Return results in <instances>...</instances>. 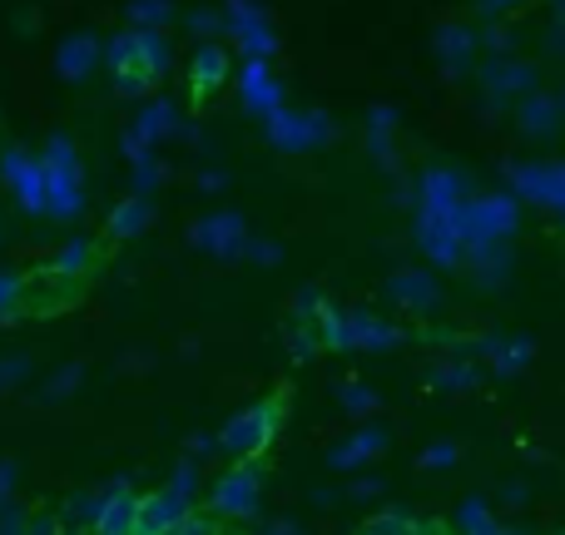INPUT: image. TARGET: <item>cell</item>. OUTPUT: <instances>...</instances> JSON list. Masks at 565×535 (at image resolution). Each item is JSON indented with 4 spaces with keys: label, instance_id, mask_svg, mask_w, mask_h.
<instances>
[{
    "label": "cell",
    "instance_id": "6da1fadb",
    "mask_svg": "<svg viewBox=\"0 0 565 535\" xmlns=\"http://www.w3.org/2000/svg\"><path fill=\"white\" fill-rule=\"evenodd\" d=\"M312 328H318L322 352H397L407 342L397 322H382L367 308H332L328 298L312 312Z\"/></svg>",
    "mask_w": 565,
    "mask_h": 535
},
{
    "label": "cell",
    "instance_id": "7a4b0ae2",
    "mask_svg": "<svg viewBox=\"0 0 565 535\" xmlns=\"http://www.w3.org/2000/svg\"><path fill=\"white\" fill-rule=\"evenodd\" d=\"M451 224L461 234V248H481V244H511L521 228V204L516 194H461L451 208Z\"/></svg>",
    "mask_w": 565,
    "mask_h": 535
},
{
    "label": "cell",
    "instance_id": "3957f363",
    "mask_svg": "<svg viewBox=\"0 0 565 535\" xmlns=\"http://www.w3.org/2000/svg\"><path fill=\"white\" fill-rule=\"evenodd\" d=\"M109 65H115V85L125 95H139V89H154L169 69V45L159 30H125L119 40H109Z\"/></svg>",
    "mask_w": 565,
    "mask_h": 535
},
{
    "label": "cell",
    "instance_id": "277c9868",
    "mask_svg": "<svg viewBox=\"0 0 565 535\" xmlns=\"http://www.w3.org/2000/svg\"><path fill=\"white\" fill-rule=\"evenodd\" d=\"M209 511L214 521H254L264 511V457H238V467L209 486Z\"/></svg>",
    "mask_w": 565,
    "mask_h": 535
},
{
    "label": "cell",
    "instance_id": "5b68a950",
    "mask_svg": "<svg viewBox=\"0 0 565 535\" xmlns=\"http://www.w3.org/2000/svg\"><path fill=\"white\" fill-rule=\"evenodd\" d=\"M507 189L565 224V159H511Z\"/></svg>",
    "mask_w": 565,
    "mask_h": 535
},
{
    "label": "cell",
    "instance_id": "8992f818",
    "mask_svg": "<svg viewBox=\"0 0 565 535\" xmlns=\"http://www.w3.org/2000/svg\"><path fill=\"white\" fill-rule=\"evenodd\" d=\"M264 129H268V145L282 149V154H312V149H322L338 135L328 109H288V105H278L264 119Z\"/></svg>",
    "mask_w": 565,
    "mask_h": 535
},
{
    "label": "cell",
    "instance_id": "52a82bcc",
    "mask_svg": "<svg viewBox=\"0 0 565 535\" xmlns=\"http://www.w3.org/2000/svg\"><path fill=\"white\" fill-rule=\"evenodd\" d=\"M278 427H282V397H268V402H258V407L238 411V417L224 427L218 447L234 451V457H264L268 441L278 437Z\"/></svg>",
    "mask_w": 565,
    "mask_h": 535
},
{
    "label": "cell",
    "instance_id": "ba28073f",
    "mask_svg": "<svg viewBox=\"0 0 565 535\" xmlns=\"http://www.w3.org/2000/svg\"><path fill=\"white\" fill-rule=\"evenodd\" d=\"M224 35L234 40L244 60H274L278 55L274 20H268V10L254 6V0H224Z\"/></svg>",
    "mask_w": 565,
    "mask_h": 535
},
{
    "label": "cell",
    "instance_id": "9c48e42d",
    "mask_svg": "<svg viewBox=\"0 0 565 535\" xmlns=\"http://www.w3.org/2000/svg\"><path fill=\"white\" fill-rule=\"evenodd\" d=\"M412 238H417V248L437 268H461V234L451 224V208H417Z\"/></svg>",
    "mask_w": 565,
    "mask_h": 535
},
{
    "label": "cell",
    "instance_id": "30bf717a",
    "mask_svg": "<svg viewBox=\"0 0 565 535\" xmlns=\"http://www.w3.org/2000/svg\"><path fill=\"white\" fill-rule=\"evenodd\" d=\"M531 89H536V65H531V60L497 55L481 65V95H487V105L507 109V105H516L521 95H531Z\"/></svg>",
    "mask_w": 565,
    "mask_h": 535
},
{
    "label": "cell",
    "instance_id": "8fae6325",
    "mask_svg": "<svg viewBox=\"0 0 565 535\" xmlns=\"http://www.w3.org/2000/svg\"><path fill=\"white\" fill-rule=\"evenodd\" d=\"M194 248L209 258H244V244H248V218L234 214V208H218V214H204L194 224Z\"/></svg>",
    "mask_w": 565,
    "mask_h": 535
},
{
    "label": "cell",
    "instance_id": "7c38bea8",
    "mask_svg": "<svg viewBox=\"0 0 565 535\" xmlns=\"http://www.w3.org/2000/svg\"><path fill=\"white\" fill-rule=\"evenodd\" d=\"M387 447H392V431L382 427V421H362L358 431H348V437L328 451V467L332 471H362V467H372Z\"/></svg>",
    "mask_w": 565,
    "mask_h": 535
},
{
    "label": "cell",
    "instance_id": "4fadbf2b",
    "mask_svg": "<svg viewBox=\"0 0 565 535\" xmlns=\"http://www.w3.org/2000/svg\"><path fill=\"white\" fill-rule=\"evenodd\" d=\"M234 79H238V99H244V109L254 119H268L282 105V79L274 75L268 60H244V69Z\"/></svg>",
    "mask_w": 565,
    "mask_h": 535
},
{
    "label": "cell",
    "instance_id": "5bb4252c",
    "mask_svg": "<svg viewBox=\"0 0 565 535\" xmlns=\"http://www.w3.org/2000/svg\"><path fill=\"white\" fill-rule=\"evenodd\" d=\"M387 298L397 302L402 312H417V318H427V312L441 308V282L431 278V272H422V268H397L387 278Z\"/></svg>",
    "mask_w": 565,
    "mask_h": 535
},
{
    "label": "cell",
    "instance_id": "9a60e30c",
    "mask_svg": "<svg viewBox=\"0 0 565 535\" xmlns=\"http://www.w3.org/2000/svg\"><path fill=\"white\" fill-rule=\"evenodd\" d=\"M45 194H50V208H55V214H75V208H79V169H75V154H70L65 139H55V145H50Z\"/></svg>",
    "mask_w": 565,
    "mask_h": 535
},
{
    "label": "cell",
    "instance_id": "2e32d148",
    "mask_svg": "<svg viewBox=\"0 0 565 535\" xmlns=\"http://www.w3.org/2000/svg\"><path fill=\"white\" fill-rule=\"evenodd\" d=\"M461 194H471V179L461 169L427 164L417 174V208H457Z\"/></svg>",
    "mask_w": 565,
    "mask_h": 535
},
{
    "label": "cell",
    "instance_id": "e0dca14e",
    "mask_svg": "<svg viewBox=\"0 0 565 535\" xmlns=\"http://www.w3.org/2000/svg\"><path fill=\"white\" fill-rule=\"evenodd\" d=\"M189 511H194V501L179 496L174 486H164V491H154V496L139 501L135 531H179V521H184Z\"/></svg>",
    "mask_w": 565,
    "mask_h": 535
},
{
    "label": "cell",
    "instance_id": "ac0fdd59",
    "mask_svg": "<svg viewBox=\"0 0 565 535\" xmlns=\"http://www.w3.org/2000/svg\"><path fill=\"white\" fill-rule=\"evenodd\" d=\"M189 79H194V95L209 99L218 95V89L234 79V65H228V50L214 45V40H204V45L194 50V65H189Z\"/></svg>",
    "mask_w": 565,
    "mask_h": 535
},
{
    "label": "cell",
    "instance_id": "d6986e66",
    "mask_svg": "<svg viewBox=\"0 0 565 535\" xmlns=\"http://www.w3.org/2000/svg\"><path fill=\"white\" fill-rule=\"evenodd\" d=\"M477 30L471 25H441L437 30V60L441 69H447L451 79L457 75H471V65H477Z\"/></svg>",
    "mask_w": 565,
    "mask_h": 535
},
{
    "label": "cell",
    "instance_id": "ffe728a7",
    "mask_svg": "<svg viewBox=\"0 0 565 535\" xmlns=\"http://www.w3.org/2000/svg\"><path fill=\"white\" fill-rule=\"evenodd\" d=\"M392 135H397V109L372 105L367 109V149H372V164H377L382 174H397V145H392Z\"/></svg>",
    "mask_w": 565,
    "mask_h": 535
},
{
    "label": "cell",
    "instance_id": "44dd1931",
    "mask_svg": "<svg viewBox=\"0 0 565 535\" xmlns=\"http://www.w3.org/2000/svg\"><path fill=\"white\" fill-rule=\"evenodd\" d=\"M461 268L481 282V288H501L511 278V244H481L461 248Z\"/></svg>",
    "mask_w": 565,
    "mask_h": 535
},
{
    "label": "cell",
    "instance_id": "7402d4cb",
    "mask_svg": "<svg viewBox=\"0 0 565 535\" xmlns=\"http://www.w3.org/2000/svg\"><path fill=\"white\" fill-rule=\"evenodd\" d=\"M516 109H521V119L516 125L526 129V135H536V139H546L551 129L561 125V105L551 95H541V89H531V95H521L516 99Z\"/></svg>",
    "mask_w": 565,
    "mask_h": 535
},
{
    "label": "cell",
    "instance_id": "603a6c76",
    "mask_svg": "<svg viewBox=\"0 0 565 535\" xmlns=\"http://www.w3.org/2000/svg\"><path fill=\"white\" fill-rule=\"evenodd\" d=\"M179 129H184V119H179V109L169 105V99H159V105H149L145 115H139V125L129 129V135L139 139V145H159V139H169V135H179Z\"/></svg>",
    "mask_w": 565,
    "mask_h": 535
},
{
    "label": "cell",
    "instance_id": "cb8c5ba5",
    "mask_svg": "<svg viewBox=\"0 0 565 535\" xmlns=\"http://www.w3.org/2000/svg\"><path fill=\"white\" fill-rule=\"evenodd\" d=\"M531 357H536V342L531 338H497L491 352H487V362H491L497 377H516V372H526Z\"/></svg>",
    "mask_w": 565,
    "mask_h": 535
},
{
    "label": "cell",
    "instance_id": "d4e9b609",
    "mask_svg": "<svg viewBox=\"0 0 565 535\" xmlns=\"http://www.w3.org/2000/svg\"><path fill=\"white\" fill-rule=\"evenodd\" d=\"M149 218H154V208H149V194H129L125 204L109 214V234H115V238H139L149 228Z\"/></svg>",
    "mask_w": 565,
    "mask_h": 535
},
{
    "label": "cell",
    "instance_id": "484cf974",
    "mask_svg": "<svg viewBox=\"0 0 565 535\" xmlns=\"http://www.w3.org/2000/svg\"><path fill=\"white\" fill-rule=\"evenodd\" d=\"M427 387L431 392H477L481 372L467 367V362H457V357H447V362H437V367L427 372Z\"/></svg>",
    "mask_w": 565,
    "mask_h": 535
},
{
    "label": "cell",
    "instance_id": "4316f807",
    "mask_svg": "<svg viewBox=\"0 0 565 535\" xmlns=\"http://www.w3.org/2000/svg\"><path fill=\"white\" fill-rule=\"evenodd\" d=\"M99 511H105V516H95L99 531H135L139 496L129 486H115V491H109V501H99Z\"/></svg>",
    "mask_w": 565,
    "mask_h": 535
},
{
    "label": "cell",
    "instance_id": "83f0119b",
    "mask_svg": "<svg viewBox=\"0 0 565 535\" xmlns=\"http://www.w3.org/2000/svg\"><path fill=\"white\" fill-rule=\"evenodd\" d=\"M457 531H471V535H497V531H507L497 521V511H491V501L487 496H467L457 506Z\"/></svg>",
    "mask_w": 565,
    "mask_h": 535
},
{
    "label": "cell",
    "instance_id": "f1b7e54d",
    "mask_svg": "<svg viewBox=\"0 0 565 535\" xmlns=\"http://www.w3.org/2000/svg\"><path fill=\"white\" fill-rule=\"evenodd\" d=\"M338 407L348 411V417H372V411L382 407V397L367 387V382L348 377V382H342V387H338Z\"/></svg>",
    "mask_w": 565,
    "mask_h": 535
},
{
    "label": "cell",
    "instance_id": "f546056e",
    "mask_svg": "<svg viewBox=\"0 0 565 535\" xmlns=\"http://www.w3.org/2000/svg\"><path fill=\"white\" fill-rule=\"evenodd\" d=\"M95 60H99V45H95V40H89V35L70 40V45L60 50V65H65V75H70V79H85Z\"/></svg>",
    "mask_w": 565,
    "mask_h": 535
},
{
    "label": "cell",
    "instance_id": "4dcf8cb0",
    "mask_svg": "<svg viewBox=\"0 0 565 535\" xmlns=\"http://www.w3.org/2000/svg\"><path fill=\"white\" fill-rule=\"evenodd\" d=\"M457 461H461V447H457V441H431V447L417 457V471H451Z\"/></svg>",
    "mask_w": 565,
    "mask_h": 535
},
{
    "label": "cell",
    "instance_id": "1f68e13d",
    "mask_svg": "<svg viewBox=\"0 0 565 535\" xmlns=\"http://www.w3.org/2000/svg\"><path fill=\"white\" fill-rule=\"evenodd\" d=\"M129 15H135V25L159 30V25H169V20H174V6H169V0H135V6H129Z\"/></svg>",
    "mask_w": 565,
    "mask_h": 535
},
{
    "label": "cell",
    "instance_id": "d6a6232c",
    "mask_svg": "<svg viewBox=\"0 0 565 535\" xmlns=\"http://www.w3.org/2000/svg\"><path fill=\"white\" fill-rule=\"evenodd\" d=\"M244 258L248 264H258V268H278L282 264V244H274V238H264V234H248V244H244Z\"/></svg>",
    "mask_w": 565,
    "mask_h": 535
},
{
    "label": "cell",
    "instance_id": "836d02e7",
    "mask_svg": "<svg viewBox=\"0 0 565 535\" xmlns=\"http://www.w3.org/2000/svg\"><path fill=\"white\" fill-rule=\"evenodd\" d=\"M362 531H437V521H412V516L387 511V516H367L362 521Z\"/></svg>",
    "mask_w": 565,
    "mask_h": 535
},
{
    "label": "cell",
    "instance_id": "e575fe53",
    "mask_svg": "<svg viewBox=\"0 0 565 535\" xmlns=\"http://www.w3.org/2000/svg\"><path fill=\"white\" fill-rule=\"evenodd\" d=\"M288 347H292V357H302V362H308V357H318V352H322V342H318V328H312V322H308V328H292L288 332Z\"/></svg>",
    "mask_w": 565,
    "mask_h": 535
},
{
    "label": "cell",
    "instance_id": "d590c367",
    "mask_svg": "<svg viewBox=\"0 0 565 535\" xmlns=\"http://www.w3.org/2000/svg\"><path fill=\"white\" fill-rule=\"evenodd\" d=\"M154 184H159V164H154V154H139L135 159V194H154Z\"/></svg>",
    "mask_w": 565,
    "mask_h": 535
},
{
    "label": "cell",
    "instance_id": "8d00e7d4",
    "mask_svg": "<svg viewBox=\"0 0 565 535\" xmlns=\"http://www.w3.org/2000/svg\"><path fill=\"white\" fill-rule=\"evenodd\" d=\"M189 30H199V35H218V30H224V10H218V6H199L194 15H189Z\"/></svg>",
    "mask_w": 565,
    "mask_h": 535
},
{
    "label": "cell",
    "instance_id": "74e56055",
    "mask_svg": "<svg viewBox=\"0 0 565 535\" xmlns=\"http://www.w3.org/2000/svg\"><path fill=\"white\" fill-rule=\"evenodd\" d=\"M477 45H481V50H491V55H507V50H511V30L501 25V20H491V25L477 35Z\"/></svg>",
    "mask_w": 565,
    "mask_h": 535
},
{
    "label": "cell",
    "instance_id": "f35d334b",
    "mask_svg": "<svg viewBox=\"0 0 565 535\" xmlns=\"http://www.w3.org/2000/svg\"><path fill=\"white\" fill-rule=\"evenodd\" d=\"M199 481H204V471H199V467H194V461H179V471H174V481H169V486H174V491H179V496H189V501H194Z\"/></svg>",
    "mask_w": 565,
    "mask_h": 535
},
{
    "label": "cell",
    "instance_id": "ab89813d",
    "mask_svg": "<svg viewBox=\"0 0 565 535\" xmlns=\"http://www.w3.org/2000/svg\"><path fill=\"white\" fill-rule=\"evenodd\" d=\"M348 496H352V501H377V496H382V481H377V477H358V481L348 486Z\"/></svg>",
    "mask_w": 565,
    "mask_h": 535
},
{
    "label": "cell",
    "instance_id": "60d3db41",
    "mask_svg": "<svg viewBox=\"0 0 565 535\" xmlns=\"http://www.w3.org/2000/svg\"><path fill=\"white\" fill-rule=\"evenodd\" d=\"M511 6H521V0H477V15H487V20H497V15H507Z\"/></svg>",
    "mask_w": 565,
    "mask_h": 535
},
{
    "label": "cell",
    "instance_id": "b9f144b4",
    "mask_svg": "<svg viewBox=\"0 0 565 535\" xmlns=\"http://www.w3.org/2000/svg\"><path fill=\"white\" fill-rule=\"evenodd\" d=\"M228 179H224V169H204V174H199V189H209V194H214V189H224Z\"/></svg>",
    "mask_w": 565,
    "mask_h": 535
},
{
    "label": "cell",
    "instance_id": "7bdbcfd3",
    "mask_svg": "<svg viewBox=\"0 0 565 535\" xmlns=\"http://www.w3.org/2000/svg\"><path fill=\"white\" fill-rule=\"evenodd\" d=\"M189 451H194V457H209V451H218V437H194Z\"/></svg>",
    "mask_w": 565,
    "mask_h": 535
},
{
    "label": "cell",
    "instance_id": "ee69618b",
    "mask_svg": "<svg viewBox=\"0 0 565 535\" xmlns=\"http://www.w3.org/2000/svg\"><path fill=\"white\" fill-rule=\"evenodd\" d=\"M501 501H511V506H521V501H526V491H521V486H507V491H501Z\"/></svg>",
    "mask_w": 565,
    "mask_h": 535
},
{
    "label": "cell",
    "instance_id": "f6af8a7d",
    "mask_svg": "<svg viewBox=\"0 0 565 535\" xmlns=\"http://www.w3.org/2000/svg\"><path fill=\"white\" fill-rule=\"evenodd\" d=\"M561 125H565V105H561Z\"/></svg>",
    "mask_w": 565,
    "mask_h": 535
}]
</instances>
